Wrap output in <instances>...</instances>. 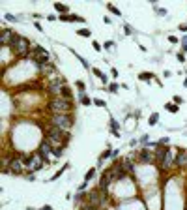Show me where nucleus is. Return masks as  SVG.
Returning a JSON list of instances; mask_svg holds the SVG:
<instances>
[{"label": "nucleus", "mask_w": 187, "mask_h": 210, "mask_svg": "<svg viewBox=\"0 0 187 210\" xmlns=\"http://www.w3.org/2000/svg\"><path fill=\"white\" fill-rule=\"evenodd\" d=\"M47 109L51 115H69L73 111V100L66 98H52L47 103Z\"/></svg>", "instance_id": "obj_1"}, {"label": "nucleus", "mask_w": 187, "mask_h": 210, "mask_svg": "<svg viewBox=\"0 0 187 210\" xmlns=\"http://www.w3.org/2000/svg\"><path fill=\"white\" fill-rule=\"evenodd\" d=\"M9 49H11L17 56H26V54L30 53V39L24 38V36L15 34V38H13L11 43H9Z\"/></svg>", "instance_id": "obj_2"}, {"label": "nucleus", "mask_w": 187, "mask_h": 210, "mask_svg": "<svg viewBox=\"0 0 187 210\" xmlns=\"http://www.w3.org/2000/svg\"><path fill=\"white\" fill-rule=\"evenodd\" d=\"M88 203L94 205V207H97V208H105L107 203H109V193L103 192V190L97 186V188H94V190L88 193Z\"/></svg>", "instance_id": "obj_3"}, {"label": "nucleus", "mask_w": 187, "mask_h": 210, "mask_svg": "<svg viewBox=\"0 0 187 210\" xmlns=\"http://www.w3.org/2000/svg\"><path fill=\"white\" fill-rule=\"evenodd\" d=\"M49 122H51L52 126L64 130V131H69V130L73 128V116H71V115H51Z\"/></svg>", "instance_id": "obj_4"}, {"label": "nucleus", "mask_w": 187, "mask_h": 210, "mask_svg": "<svg viewBox=\"0 0 187 210\" xmlns=\"http://www.w3.org/2000/svg\"><path fill=\"white\" fill-rule=\"evenodd\" d=\"M26 173V163H24V160L17 154V156H13L11 158V163H9V175H13V177H17V175H24Z\"/></svg>", "instance_id": "obj_5"}, {"label": "nucleus", "mask_w": 187, "mask_h": 210, "mask_svg": "<svg viewBox=\"0 0 187 210\" xmlns=\"http://www.w3.org/2000/svg\"><path fill=\"white\" fill-rule=\"evenodd\" d=\"M52 145L47 141V139H41V143H39V146H37V154L43 158V161L45 163H49V154H52Z\"/></svg>", "instance_id": "obj_6"}, {"label": "nucleus", "mask_w": 187, "mask_h": 210, "mask_svg": "<svg viewBox=\"0 0 187 210\" xmlns=\"http://www.w3.org/2000/svg\"><path fill=\"white\" fill-rule=\"evenodd\" d=\"M174 156H176V152L172 150V148H169V152H167V156H165V160L161 161V165H159V169L161 171H169L172 165H174Z\"/></svg>", "instance_id": "obj_7"}, {"label": "nucleus", "mask_w": 187, "mask_h": 210, "mask_svg": "<svg viewBox=\"0 0 187 210\" xmlns=\"http://www.w3.org/2000/svg\"><path fill=\"white\" fill-rule=\"evenodd\" d=\"M13 38H15V32L9 30V28H4V30L0 32V45H7V47H9V43H11Z\"/></svg>", "instance_id": "obj_8"}, {"label": "nucleus", "mask_w": 187, "mask_h": 210, "mask_svg": "<svg viewBox=\"0 0 187 210\" xmlns=\"http://www.w3.org/2000/svg\"><path fill=\"white\" fill-rule=\"evenodd\" d=\"M139 160H140L142 163H152V161H155V156H154V152H152L150 148H142V150L139 152Z\"/></svg>", "instance_id": "obj_9"}, {"label": "nucleus", "mask_w": 187, "mask_h": 210, "mask_svg": "<svg viewBox=\"0 0 187 210\" xmlns=\"http://www.w3.org/2000/svg\"><path fill=\"white\" fill-rule=\"evenodd\" d=\"M185 160H187V150H178V154L174 156V167H185Z\"/></svg>", "instance_id": "obj_10"}, {"label": "nucleus", "mask_w": 187, "mask_h": 210, "mask_svg": "<svg viewBox=\"0 0 187 210\" xmlns=\"http://www.w3.org/2000/svg\"><path fill=\"white\" fill-rule=\"evenodd\" d=\"M36 68H37V69L41 71V75H45V77H47V75H52V73L56 71V68H54L52 62H49V64H41V66H36Z\"/></svg>", "instance_id": "obj_11"}, {"label": "nucleus", "mask_w": 187, "mask_h": 210, "mask_svg": "<svg viewBox=\"0 0 187 210\" xmlns=\"http://www.w3.org/2000/svg\"><path fill=\"white\" fill-rule=\"evenodd\" d=\"M60 98H66V100H73V92H71V88L66 85L64 88H62V94H60Z\"/></svg>", "instance_id": "obj_12"}, {"label": "nucleus", "mask_w": 187, "mask_h": 210, "mask_svg": "<svg viewBox=\"0 0 187 210\" xmlns=\"http://www.w3.org/2000/svg\"><path fill=\"white\" fill-rule=\"evenodd\" d=\"M73 199H75V203H79V205H81V203L88 201V193H84V192H77V195H75Z\"/></svg>", "instance_id": "obj_13"}, {"label": "nucleus", "mask_w": 187, "mask_h": 210, "mask_svg": "<svg viewBox=\"0 0 187 210\" xmlns=\"http://www.w3.org/2000/svg\"><path fill=\"white\" fill-rule=\"evenodd\" d=\"M54 9L60 11V13H64V15H69V8L66 4H54Z\"/></svg>", "instance_id": "obj_14"}, {"label": "nucleus", "mask_w": 187, "mask_h": 210, "mask_svg": "<svg viewBox=\"0 0 187 210\" xmlns=\"http://www.w3.org/2000/svg\"><path fill=\"white\" fill-rule=\"evenodd\" d=\"M92 71H94V75H96V77H99V79H101V83H107V75H105L101 69H97V68H92Z\"/></svg>", "instance_id": "obj_15"}, {"label": "nucleus", "mask_w": 187, "mask_h": 210, "mask_svg": "<svg viewBox=\"0 0 187 210\" xmlns=\"http://www.w3.org/2000/svg\"><path fill=\"white\" fill-rule=\"evenodd\" d=\"M79 98H81V103H82V105H86V107H88L90 103H94V101H92V100L84 94V92H79Z\"/></svg>", "instance_id": "obj_16"}, {"label": "nucleus", "mask_w": 187, "mask_h": 210, "mask_svg": "<svg viewBox=\"0 0 187 210\" xmlns=\"http://www.w3.org/2000/svg\"><path fill=\"white\" fill-rule=\"evenodd\" d=\"M79 210H101V208H97V207L90 205L88 201H84V203H81V205H79Z\"/></svg>", "instance_id": "obj_17"}, {"label": "nucleus", "mask_w": 187, "mask_h": 210, "mask_svg": "<svg viewBox=\"0 0 187 210\" xmlns=\"http://www.w3.org/2000/svg\"><path fill=\"white\" fill-rule=\"evenodd\" d=\"M154 77H155V75H154V73H150V71H142V73L139 75V79H140V81H152Z\"/></svg>", "instance_id": "obj_18"}, {"label": "nucleus", "mask_w": 187, "mask_h": 210, "mask_svg": "<svg viewBox=\"0 0 187 210\" xmlns=\"http://www.w3.org/2000/svg\"><path fill=\"white\" fill-rule=\"evenodd\" d=\"M107 9H109L111 13H114L116 17H120V15H122V11H120V9H118V8L114 6V4H107Z\"/></svg>", "instance_id": "obj_19"}, {"label": "nucleus", "mask_w": 187, "mask_h": 210, "mask_svg": "<svg viewBox=\"0 0 187 210\" xmlns=\"http://www.w3.org/2000/svg\"><path fill=\"white\" fill-rule=\"evenodd\" d=\"M52 156H54V158H62V156H64V148H62V146H54V148H52Z\"/></svg>", "instance_id": "obj_20"}, {"label": "nucleus", "mask_w": 187, "mask_h": 210, "mask_svg": "<svg viewBox=\"0 0 187 210\" xmlns=\"http://www.w3.org/2000/svg\"><path fill=\"white\" fill-rule=\"evenodd\" d=\"M118 128H120L118 122H116V120H111V131H112V135H116V137H118Z\"/></svg>", "instance_id": "obj_21"}, {"label": "nucleus", "mask_w": 187, "mask_h": 210, "mask_svg": "<svg viewBox=\"0 0 187 210\" xmlns=\"http://www.w3.org/2000/svg\"><path fill=\"white\" fill-rule=\"evenodd\" d=\"M77 34L82 36V38H90V36H92V32H90L88 28H81V30H77Z\"/></svg>", "instance_id": "obj_22"}, {"label": "nucleus", "mask_w": 187, "mask_h": 210, "mask_svg": "<svg viewBox=\"0 0 187 210\" xmlns=\"http://www.w3.org/2000/svg\"><path fill=\"white\" fill-rule=\"evenodd\" d=\"M118 88H120V85H118V83H111V85H109V92H111V94H116V92H118Z\"/></svg>", "instance_id": "obj_23"}, {"label": "nucleus", "mask_w": 187, "mask_h": 210, "mask_svg": "<svg viewBox=\"0 0 187 210\" xmlns=\"http://www.w3.org/2000/svg\"><path fill=\"white\" fill-rule=\"evenodd\" d=\"M165 107H167L169 113H178V105H176V103H167Z\"/></svg>", "instance_id": "obj_24"}, {"label": "nucleus", "mask_w": 187, "mask_h": 210, "mask_svg": "<svg viewBox=\"0 0 187 210\" xmlns=\"http://www.w3.org/2000/svg\"><path fill=\"white\" fill-rule=\"evenodd\" d=\"M157 120H159V115H157V113H154V115L150 116V122H148V124H150V126H155V124H157Z\"/></svg>", "instance_id": "obj_25"}, {"label": "nucleus", "mask_w": 187, "mask_h": 210, "mask_svg": "<svg viewBox=\"0 0 187 210\" xmlns=\"http://www.w3.org/2000/svg\"><path fill=\"white\" fill-rule=\"evenodd\" d=\"M94 175H96V169H90V171L86 173V177H84V182H88V180H92V178H94Z\"/></svg>", "instance_id": "obj_26"}, {"label": "nucleus", "mask_w": 187, "mask_h": 210, "mask_svg": "<svg viewBox=\"0 0 187 210\" xmlns=\"http://www.w3.org/2000/svg\"><path fill=\"white\" fill-rule=\"evenodd\" d=\"M4 19H6V21H11V23H17V21H19V19H17L15 15H11V13H6Z\"/></svg>", "instance_id": "obj_27"}, {"label": "nucleus", "mask_w": 187, "mask_h": 210, "mask_svg": "<svg viewBox=\"0 0 187 210\" xmlns=\"http://www.w3.org/2000/svg\"><path fill=\"white\" fill-rule=\"evenodd\" d=\"M67 167H69V163H66V165H64V167H62V169H60V171H58V173H56V175L52 177V180H56V178H58V177H60V175H62V173H64V171H66Z\"/></svg>", "instance_id": "obj_28"}, {"label": "nucleus", "mask_w": 187, "mask_h": 210, "mask_svg": "<svg viewBox=\"0 0 187 210\" xmlns=\"http://www.w3.org/2000/svg\"><path fill=\"white\" fill-rule=\"evenodd\" d=\"M148 137H150V135H142V137L139 139V141H140V145H150V139H148Z\"/></svg>", "instance_id": "obj_29"}, {"label": "nucleus", "mask_w": 187, "mask_h": 210, "mask_svg": "<svg viewBox=\"0 0 187 210\" xmlns=\"http://www.w3.org/2000/svg\"><path fill=\"white\" fill-rule=\"evenodd\" d=\"M182 51H185L187 53V34L184 36V39H182Z\"/></svg>", "instance_id": "obj_30"}, {"label": "nucleus", "mask_w": 187, "mask_h": 210, "mask_svg": "<svg viewBox=\"0 0 187 210\" xmlns=\"http://www.w3.org/2000/svg\"><path fill=\"white\" fill-rule=\"evenodd\" d=\"M75 86H77L81 92H84V83H82V81H77V83H75Z\"/></svg>", "instance_id": "obj_31"}, {"label": "nucleus", "mask_w": 187, "mask_h": 210, "mask_svg": "<svg viewBox=\"0 0 187 210\" xmlns=\"http://www.w3.org/2000/svg\"><path fill=\"white\" fill-rule=\"evenodd\" d=\"M112 47H114V41H105V49L107 51H111Z\"/></svg>", "instance_id": "obj_32"}, {"label": "nucleus", "mask_w": 187, "mask_h": 210, "mask_svg": "<svg viewBox=\"0 0 187 210\" xmlns=\"http://www.w3.org/2000/svg\"><path fill=\"white\" fill-rule=\"evenodd\" d=\"M94 103H96L97 107H105V105H107V103H105L103 100H94Z\"/></svg>", "instance_id": "obj_33"}, {"label": "nucleus", "mask_w": 187, "mask_h": 210, "mask_svg": "<svg viewBox=\"0 0 187 210\" xmlns=\"http://www.w3.org/2000/svg\"><path fill=\"white\" fill-rule=\"evenodd\" d=\"M157 145H163V146H167L169 145V137H163V139H159V143Z\"/></svg>", "instance_id": "obj_34"}, {"label": "nucleus", "mask_w": 187, "mask_h": 210, "mask_svg": "<svg viewBox=\"0 0 187 210\" xmlns=\"http://www.w3.org/2000/svg\"><path fill=\"white\" fill-rule=\"evenodd\" d=\"M124 30H125V34H133V28H131L129 24H125V26H124Z\"/></svg>", "instance_id": "obj_35"}, {"label": "nucleus", "mask_w": 187, "mask_h": 210, "mask_svg": "<svg viewBox=\"0 0 187 210\" xmlns=\"http://www.w3.org/2000/svg\"><path fill=\"white\" fill-rule=\"evenodd\" d=\"M174 103H176V105H180V103H184V98H180V96H176V98H174Z\"/></svg>", "instance_id": "obj_36"}, {"label": "nucleus", "mask_w": 187, "mask_h": 210, "mask_svg": "<svg viewBox=\"0 0 187 210\" xmlns=\"http://www.w3.org/2000/svg\"><path fill=\"white\" fill-rule=\"evenodd\" d=\"M169 41H170V43H178V38H176V36H169Z\"/></svg>", "instance_id": "obj_37"}, {"label": "nucleus", "mask_w": 187, "mask_h": 210, "mask_svg": "<svg viewBox=\"0 0 187 210\" xmlns=\"http://www.w3.org/2000/svg\"><path fill=\"white\" fill-rule=\"evenodd\" d=\"M176 56H178V60H180V62H185V56H184V53H178Z\"/></svg>", "instance_id": "obj_38"}, {"label": "nucleus", "mask_w": 187, "mask_h": 210, "mask_svg": "<svg viewBox=\"0 0 187 210\" xmlns=\"http://www.w3.org/2000/svg\"><path fill=\"white\" fill-rule=\"evenodd\" d=\"M92 45H94V49H96V51H101V45H99V43H97V41H94V43H92Z\"/></svg>", "instance_id": "obj_39"}, {"label": "nucleus", "mask_w": 187, "mask_h": 210, "mask_svg": "<svg viewBox=\"0 0 187 210\" xmlns=\"http://www.w3.org/2000/svg\"><path fill=\"white\" fill-rule=\"evenodd\" d=\"M86 184H88V182H82V184L79 186V192H84V190H86Z\"/></svg>", "instance_id": "obj_40"}, {"label": "nucleus", "mask_w": 187, "mask_h": 210, "mask_svg": "<svg viewBox=\"0 0 187 210\" xmlns=\"http://www.w3.org/2000/svg\"><path fill=\"white\" fill-rule=\"evenodd\" d=\"M34 26H36V28H37V30H43V28H41V23H37V21H36V23H34Z\"/></svg>", "instance_id": "obj_41"}, {"label": "nucleus", "mask_w": 187, "mask_h": 210, "mask_svg": "<svg viewBox=\"0 0 187 210\" xmlns=\"http://www.w3.org/2000/svg\"><path fill=\"white\" fill-rule=\"evenodd\" d=\"M39 210H52V207H49V205H45V207H41Z\"/></svg>", "instance_id": "obj_42"}, {"label": "nucleus", "mask_w": 187, "mask_h": 210, "mask_svg": "<svg viewBox=\"0 0 187 210\" xmlns=\"http://www.w3.org/2000/svg\"><path fill=\"white\" fill-rule=\"evenodd\" d=\"M180 30H182V32H185V30H187V24H180Z\"/></svg>", "instance_id": "obj_43"}, {"label": "nucleus", "mask_w": 187, "mask_h": 210, "mask_svg": "<svg viewBox=\"0 0 187 210\" xmlns=\"http://www.w3.org/2000/svg\"><path fill=\"white\" fill-rule=\"evenodd\" d=\"M184 86H185V88H187V79H185V81H184Z\"/></svg>", "instance_id": "obj_44"}, {"label": "nucleus", "mask_w": 187, "mask_h": 210, "mask_svg": "<svg viewBox=\"0 0 187 210\" xmlns=\"http://www.w3.org/2000/svg\"><path fill=\"white\" fill-rule=\"evenodd\" d=\"M184 169H187V160H185V167H184Z\"/></svg>", "instance_id": "obj_45"}]
</instances>
